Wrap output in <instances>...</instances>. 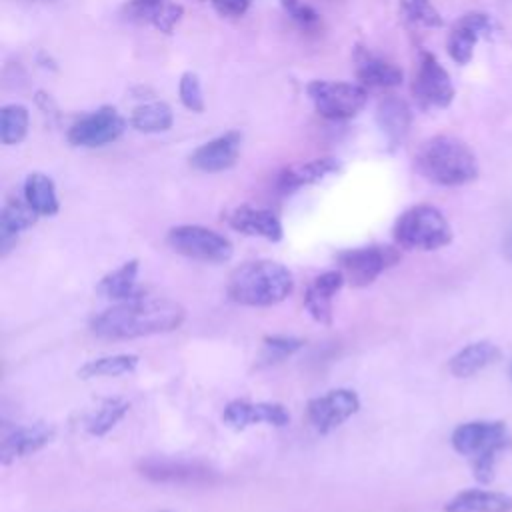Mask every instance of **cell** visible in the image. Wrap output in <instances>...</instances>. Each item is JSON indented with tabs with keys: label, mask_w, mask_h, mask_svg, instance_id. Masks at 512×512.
I'll use <instances>...</instances> for the list:
<instances>
[{
	"label": "cell",
	"mask_w": 512,
	"mask_h": 512,
	"mask_svg": "<svg viewBox=\"0 0 512 512\" xmlns=\"http://www.w3.org/2000/svg\"><path fill=\"white\" fill-rule=\"evenodd\" d=\"M400 12L410 24H416V26H424V28L444 26L440 12L434 8L430 0H400Z\"/></svg>",
	"instance_id": "cell-33"
},
{
	"label": "cell",
	"mask_w": 512,
	"mask_h": 512,
	"mask_svg": "<svg viewBox=\"0 0 512 512\" xmlns=\"http://www.w3.org/2000/svg\"><path fill=\"white\" fill-rule=\"evenodd\" d=\"M138 470L156 484H206L214 476L206 464L174 458H146L140 462Z\"/></svg>",
	"instance_id": "cell-12"
},
{
	"label": "cell",
	"mask_w": 512,
	"mask_h": 512,
	"mask_svg": "<svg viewBox=\"0 0 512 512\" xmlns=\"http://www.w3.org/2000/svg\"><path fill=\"white\" fill-rule=\"evenodd\" d=\"M22 196L38 216H54L60 210L54 180L44 172H30L24 178Z\"/></svg>",
	"instance_id": "cell-27"
},
{
	"label": "cell",
	"mask_w": 512,
	"mask_h": 512,
	"mask_svg": "<svg viewBox=\"0 0 512 512\" xmlns=\"http://www.w3.org/2000/svg\"><path fill=\"white\" fill-rule=\"evenodd\" d=\"M400 262V248L392 244H366L346 248L336 254V264L346 282L356 288L372 284L380 274Z\"/></svg>",
	"instance_id": "cell-8"
},
{
	"label": "cell",
	"mask_w": 512,
	"mask_h": 512,
	"mask_svg": "<svg viewBox=\"0 0 512 512\" xmlns=\"http://www.w3.org/2000/svg\"><path fill=\"white\" fill-rule=\"evenodd\" d=\"M444 512H512V496L470 488L452 496L444 504Z\"/></svg>",
	"instance_id": "cell-26"
},
{
	"label": "cell",
	"mask_w": 512,
	"mask_h": 512,
	"mask_svg": "<svg viewBox=\"0 0 512 512\" xmlns=\"http://www.w3.org/2000/svg\"><path fill=\"white\" fill-rule=\"evenodd\" d=\"M124 14L128 20L146 22L162 34H172L184 16V6L174 0H128Z\"/></svg>",
	"instance_id": "cell-21"
},
{
	"label": "cell",
	"mask_w": 512,
	"mask_h": 512,
	"mask_svg": "<svg viewBox=\"0 0 512 512\" xmlns=\"http://www.w3.org/2000/svg\"><path fill=\"white\" fill-rule=\"evenodd\" d=\"M242 148V134L238 130H228L216 138L200 144L190 154V166L204 174H218L232 168L238 162Z\"/></svg>",
	"instance_id": "cell-13"
},
{
	"label": "cell",
	"mask_w": 512,
	"mask_h": 512,
	"mask_svg": "<svg viewBox=\"0 0 512 512\" xmlns=\"http://www.w3.org/2000/svg\"><path fill=\"white\" fill-rule=\"evenodd\" d=\"M284 14L302 30L306 32H314L318 30V26L322 24V18L318 14L316 8H312L310 4H306L304 0H278Z\"/></svg>",
	"instance_id": "cell-34"
},
{
	"label": "cell",
	"mask_w": 512,
	"mask_h": 512,
	"mask_svg": "<svg viewBox=\"0 0 512 512\" xmlns=\"http://www.w3.org/2000/svg\"><path fill=\"white\" fill-rule=\"evenodd\" d=\"M354 72L366 88H396L404 82L402 68L360 44L354 48Z\"/></svg>",
	"instance_id": "cell-19"
},
{
	"label": "cell",
	"mask_w": 512,
	"mask_h": 512,
	"mask_svg": "<svg viewBox=\"0 0 512 512\" xmlns=\"http://www.w3.org/2000/svg\"><path fill=\"white\" fill-rule=\"evenodd\" d=\"M226 222L232 230L244 236L264 238L268 242H280L284 238L282 220L276 216V212L268 208L240 204L226 214Z\"/></svg>",
	"instance_id": "cell-17"
},
{
	"label": "cell",
	"mask_w": 512,
	"mask_h": 512,
	"mask_svg": "<svg viewBox=\"0 0 512 512\" xmlns=\"http://www.w3.org/2000/svg\"><path fill=\"white\" fill-rule=\"evenodd\" d=\"M178 98L182 102V106L190 112H204V92H202V84L196 72H184L178 80Z\"/></svg>",
	"instance_id": "cell-35"
},
{
	"label": "cell",
	"mask_w": 512,
	"mask_h": 512,
	"mask_svg": "<svg viewBox=\"0 0 512 512\" xmlns=\"http://www.w3.org/2000/svg\"><path fill=\"white\" fill-rule=\"evenodd\" d=\"M186 318L184 308L170 298L140 296L116 302L90 320V330L106 340H132L178 330Z\"/></svg>",
	"instance_id": "cell-1"
},
{
	"label": "cell",
	"mask_w": 512,
	"mask_h": 512,
	"mask_svg": "<svg viewBox=\"0 0 512 512\" xmlns=\"http://www.w3.org/2000/svg\"><path fill=\"white\" fill-rule=\"evenodd\" d=\"M126 118L114 106H100L68 128V142L76 148H102L118 140L126 130Z\"/></svg>",
	"instance_id": "cell-10"
},
{
	"label": "cell",
	"mask_w": 512,
	"mask_h": 512,
	"mask_svg": "<svg viewBox=\"0 0 512 512\" xmlns=\"http://www.w3.org/2000/svg\"><path fill=\"white\" fill-rule=\"evenodd\" d=\"M208 4L224 18H240L250 10L254 0H208Z\"/></svg>",
	"instance_id": "cell-36"
},
{
	"label": "cell",
	"mask_w": 512,
	"mask_h": 512,
	"mask_svg": "<svg viewBox=\"0 0 512 512\" xmlns=\"http://www.w3.org/2000/svg\"><path fill=\"white\" fill-rule=\"evenodd\" d=\"M450 442L458 454L472 460V474L480 484L494 480L498 454L512 448V436L498 420L464 422L452 432Z\"/></svg>",
	"instance_id": "cell-4"
},
{
	"label": "cell",
	"mask_w": 512,
	"mask_h": 512,
	"mask_svg": "<svg viewBox=\"0 0 512 512\" xmlns=\"http://www.w3.org/2000/svg\"><path fill=\"white\" fill-rule=\"evenodd\" d=\"M40 216L22 198H8L0 210V254L6 256L18 242L20 234L36 224Z\"/></svg>",
	"instance_id": "cell-23"
},
{
	"label": "cell",
	"mask_w": 512,
	"mask_h": 512,
	"mask_svg": "<svg viewBox=\"0 0 512 512\" xmlns=\"http://www.w3.org/2000/svg\"><path fill=\"white\" fill-rule=\"evenodd\" d=\"M138 272L140 262L136 258L120 264L116 270L104 274L96 286V290L114 302H126L144 296L140 284H138Z\"/></svg>",
	"instance_id": "cell-24"
},
{
	"label": "cell",
	"mask_w": 512,
	"mask_h": 512,
	"mask_svg": "<svg viewBox=\"0 0 512 512\" xmlns=\"http://www.w3.org/2000/svg\"><path fill=\"white\" fill-rule=\"evenodd\" d=\"M128 410H130V402L124 398L102 400V404L88 416L86 432L90 436H106L128 414Z\"/></svg>",
	"instance_id": "cell-31"
},
{
	"label": "cell",
	"mask_w": 512,
	"mask_h": 512,
	"mask_svg": "<svg viewBox=\"0 0 512 512\" xmlns=\"http://www.w3.org/2000/svg\"><path fill=\"white\" fill-rule=\"evenodd\" d=\"M376 124L392 148L402 146L412 126V110L400 96H384L376 106Z\"/></svg>",
	"instance_id": "cell-22"
},
{
	"label": "cell",
	"mask_w": 512,
	"mask_h": 512,
	"mask_svg": "<svg viewBox=\"0 0 512 512\" xmlns=\"http://www.w3.org/2000/svg\"><path fill=\"white\" fill-rule=\"evenodd\" d=\"M506 254H508V258L512 260V234H510L508 240H506Z\"/></svg>",
	"instance_id": "cell-37"
},
{
	"label": "cell",
	"mask_w": 512,
	"mask_h": 512,
	"mask_svg": "<svg viewBox=\"0 0 512 512\" xmlns=\"http://www.w3.org/2000/svg\"><path fill=\"white\" fill-rule=\"evenodd\" d=\"M510 376H512V366H510Z\"/></svg>",
	"instance_id": "cell-38"
},
{
	"label": "cell",
	"mask_w": 512,
	"mask_h": 512,
	"mask_svg": "<svg viewBox=\"0 0 512 512\" xmlns=\"http://www.w3.org/2000/svg\"><path fill=\"white\" fill-rule=\"evenodd\" d=\"M360 410V398L352 388H332L306 404V418L318 434H328Z\"/></svg>",
	"instance_id": "cell-11"
},
{
	"label": "cell",
	"mask_w": 512,
	"mask_h": 512,
	"mask_svg": "<svg viewBox=\"0 0 512 512\" xmlns=\"http://www.w3.org/2000/svg\"><path fill=\"white\" fill-rule=\"evenodd\" d=\"M414 166L422 178L438 186H462L478 178L474 152L456 136L436 134L420 144Z\"/></svg>",
	"instance_id": "cell-3"
},
{
	"label": "cell",
	"mask_w": 512,
	"mask_h": 512,
	"mask_svg": "<svg viewBox=\"0 0 512 512\" xmlns=\"http://www.w3.org/2000/svg\"><path fill=\"white\" fill-rule=\"evenodd\" d=\"M30 126V114L24 104L10 102L0 108V142L4 146L20 144Z\"/></svg>",
	"instance_id": "cell-30"
},
{
	"label": "cell",
	"mask_w": 512,
	"mask_h": 512,
	"mask_svg": "<svg viewBox=\"0 0 512 512\" xmlns=\"http://www.w3.org/2000/svg\"><path fill=\"white\" fill-rule=\"evenodd\" d=\"M294 292L292 272L274 260L244 262L228 278L226 294L232 302L250 308H270Z\"/></svg>",
	"instance_id": "cell-2"
},
{
	"label": "cell",
	"mask_w": 512,
	"mask_h": 512,
	"mask_svg": "<svg viewBox=\"0 0 512 512\" xmlns=\"http://www.w3.org/2000/svg\"><path fill=\"white\" fill-rule=\"evenodd\" d=\"M306 94L314 110L332 122L356 118L368 102V88L360 82L344 80H312Z\"/></svg>",
	"instance_id": "cell-6"
},
{
	"label": "cell",
	"mask_w": 512,
	"mask_h": 512,
	"mask_svg": "<svg viewBox=\"0 0 512 512\" xmlns=\"http://www.w3.org/2000/svg\"><path fill=\"white\" fill-rule=\"evenodd\" d=\"M412 94L420 108H448L456 96L448 70L428 50H420L418 54Z\"/></svg>",
	"instance_id": "cell-9"
},
{
	"label": "cell",
	"mask_w": 512,
	"mask_h": 512,
	"mask_svg": "<svg viewBox=\"0 0 512 512\" xmlns=\"http://www.w3.org/2000/svg\"><path fill=\"white\" fill-rule=\"evenodd\" d=\"M392 238L404 250H438L452 242V228L446 216L432 204L406 208L394 222Z\"/></svg>",
	"instance_id": "cell-5"
},
{
	"label": "cell",
	"mask_w": 512,
	"mask_h": 512,
	"mask_svg": "<svg viewBox=\"0 0 512 512\" xmlns=\"http://www.w3.org/2000/svg\"><path fill=\"white\" fill-rule=\"evenodd\" d=\"M222 418L234 430H244L256 424H268L282 428L290 422V412L284 404L278 402H250V400H232L224 406Z\"/></svg>",
	"instance_id": "cell-15"
},
{
	"label": "cell",
	"mask_w": 512,
	"mask_h": 512,
	"mask_svg": "<svg viewBox=\"0 0 512 512\" xmlns=\"http://www.w3.org/2000/svg\"><path fill=\"white\" fill-rule=\"evenodd\" d=\"M500 354L502 352L494 342L478 340V342H472V344L464 346L462 350H458L450 358L448 370L456 378H470V376L478 374L480 370H484L486 366L494 364L500 358Z\"/></svg>",
	"instance_id": "cell-25"
},
{
	"label": "cell",
	"mask_w": 512,
	"mask_h": 512,
	"mask_svg": "<svg viewBox=\"0 0 512 512\" xmlns=\"http://www.w3.org/2000/svg\"><path fill=\"white\" fill-rule=\"evenodd\" d=\"M54 426L46 422H34L12 428L8 434H4L0 444V462L4 466L26 458L30 454H36L44 446H48L54 440Z\"/></svg>",
	"instance_id": "cell-18"
},
{
	"label": "cell",
	"mask_w": 512,
	"mask_h": 512,
	"mask_svg": "<svg viewBox=\"0 0 512 512\" xmlns=\"http://www.w3.org/2000/svg\"><path fill=\"white\" fill-rule=\"evenodd\" d=\"M492 30H494V22L488 14L484 12L462 14L448 32V38H446L448 56L460 66L468 64L472 60L476 42L482 36H488Z\"/></svg>",
	"instance_id": "cell-14"
},
{
	"label": "cell",
	"mask_w": 512,
	"mask_h": 512,
	"mask_svg": "<svg viewBox=\"0 0 512 512\" xmlns=\"http://www.w3.org/2000/svg\"><path fill=\"white\" fill-rule=\"evenodd\" d=\"M166 242L176 254L198 262L220 264L228 262L234 254V246L224 234L200 224L172 226L166 234Z\"/></svg>",
	"instance_id": "cell-7"
},
{
	"label": "cell",
	"mask_w": 512,
	"mask_h": 512,
	"mask_svg": "<svg viewBox=\"0 0 512 512\" xmlns=\"http://www.w3.org/2000/svg\"><path fill=\"white\" fill-rule=\"evenodd\" d=\"M304 346L302 338L296 336H286V334H270L264 336L262 340V352H260V364L262 366H272L278 364L292 354H296Z\"/></svg>",
	"instance_id": "cell-32"
},
{
	"label": "cell",
	"mask_w": 512,
	"mask_h": 512,
	"mask_svg": "<svg viewBox=\"0 0 512 512\" xmlns=\"http://www.w3.org/2000/svg\"><path fill=\"white\" fill-rule=\"evenodd\" d=\"M346 284V278L340 268L326 270L310 280V284L304 290L302 304L306 312L316 320L318 324L330 326L334 318V298Z\"/></svg>",
	"instance_id": "cell-16"
},
{
	"label": "cell",
	"mask_w": 512,
	"mask_h": 512,
	"mask_svg": "<svg viewBox=\"0 0 512 512\" xmlns=\"http://www.w3.org/2000/svg\"><path fill=\"white\" fill-rule=\"evenodd\" d=\"M138 356L136 354H108V356H98L88 362H84L78 368V376L82 380H92V378H114V376H124L132 374L138 368Z\"/></svg>",
	"instance_id": "cell-29"
},
{
	"label": "cell",
	"mask_w": 512,
	"mask_h": 512,
	"mask_svg": "<svg viewBox=\"0 0 512 512\" xmlns=\"http://www.w3.org/2000/svg\"><path fill=\"white\" fill-rule=\"evenodd\" d=\"M340 168H342V164L334 156H320V158H312L306 162L290 164L278 174L276 190L280 194H292L300 188L314 186V184L326 180L328 176L340 172Z\"/></svg>",
	"instance_id": "cell-20"
},
{
	"label": "cell",
	"mask_w": 512,
	"mask_h": 512,
	"mask_svg": "<svg viewBox=\"0 0 512 512\" xmlns=\"http://www.w3.org/2000/svg\"><path fill=\"white\" fill-rule=\"evenodd\" d=\"M174 124L172 108L162 100L138 104L130 114V126L142 134H160Z\"/></svg>",
	"instance_id": "cell-28"
}]
</instances>
